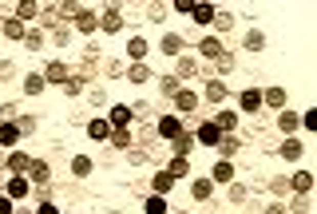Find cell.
Segmentation results:
<instances>
[{
  "mask_svg": "<svg viewBox=\"0 0 317 214\" xmlns=\"http://www.w3.org/2000/svg\"><path fill=\"white\" fill-rule=\"evenodd\" d=\"M198 143H206V147H218V143H222V131H218L214 123H206V127L198 131Z\"/></svg>",
  "mask_w": 317,
  "mask_h": 214,
  "instance_id": "obj_1",
  "label": "cell"
},
{
  "mask_svg": "<svg viewBox=\"0 0 317 214\" xmlns=\"http://www.w3.org/2000/svg\"><path fill=\"white\" fill-rule=\"evenodd\" d=\"M191 16H195L198 24H214V8L210 4H191Z\"/></svg>",
  "mask_w": 317,
  "mask_h": 214,
  "instance_id": "obj_2",
  "label": "cell"
},
{
  "mask_svg": "<svg viewBox=\"0 0 317 214\" xmlns=\"http://www.w3.org/2000/svg\"><path fill=\"white\" fill-rule=\"evenodd\" d=\"M230 179H234V167H230L226 159H218L214 163V183H230Z\"/></svg>",
  "mask_w": 317,
  "mask_h": 214,
  "instance_id": "obj_3",
  "label": "cell"
},
{
  "mask_svg": "<svg viewBox=\"0 0 317 214\" xmlns=\"http://www.w3.org/2000/svg\"><path fill=\"white\" fill-rule=\"evenodd\" d=\"M16 139H20V127H16V123H0V143H4V147H12Z\"/></svg>",
  "mask_w": 317,
  "mask_h": 214,
  "instance_id": "obj_4",
  "label": "cell"
},
{
  "mask_svg": "<svg viewBox=\"0 0 317 214\" xmlns=\"http://www.w3.org/2000/svg\"><path fill=\"white\" fill-rule=\"evenodd\" d=\"M127 119H131V107H111V119H107V123L123 131V127H127Z\"/></svg>",
  "mask_w": 317,
  "mask_h": 214,
  "instance_id": "obj_5",
  "label": "cell"
},
{
  "mask_svg": "<svg viewBox=\"0 0 317 214\" xmlns=\"http://www.w3.org/2000/svg\"><path fill=\"white\" fill-rule=\"evenodd\" d=\"M298 123H302V115H293V111H282V115H278V127H282V131H298Z\"/></svg>",
  "mask_w": 317,
  "mask_h": 214,
  "instance_id": "obj_6",
  "label": "cell"
},
{
  "mask_svg": "<svg viewBox=\"0 0 317 214\" xmlns=\"http://www.w3.org/2000/svg\"><path fill=\"white\" fill-rule=\"evenodd\" d=\"M289 186H293L298 195H305V190L313 186V175H309V170H302V175H293V179H289Z\"/></svg>",
  "mask_w": 317,
  "mask_h": 214,
  "instance_id": "obj_7",
  "label": "cell"
},
{
  "mask_svg": "<svg viewBox=\"0 0 317 214\" xmlns=\"http://www.w3.org/2000/svg\"><path fill=\"white\" fill-rule=\"evenodd\" d=\"M88 135H91V139H107V135H111V123H107V119L88 123Z\"/></svg>",
  "mask_w": 317,
  "mask_h": 214,
  "instance_id": "obj_8",
  "label": "cell"
},
{
  "mask_svg": "<svg viewBox=\"0 0 317 214\" xmlns=\"http://www.w3.org/2000/svg\"><path fill=\"white\" fill-rule=\"evenodd\" d=\"M24 195H28V179H20V175H16L12 183H8V199H24Z\"/></svg>",
  "mask_w": 317,
  "mask_h": 214,
  "instance_id": "obj_9",
  "label": "cell"
},
{
  "mask_svg": "<svg viewBox=\"0 0 317 214\" xmlns=\"http://www.w3.org/2000/svg\"><path fill=\"white\" fill-rule=\"evenodd\" d=\"M214 127H218V131H234V127H238V115H234V111H222V115L214 119Z\"/></svg>",
  "mask_w": 317,
  "mask_h": 214,
  "instance_id": "obj_10",
  "label": "cell"
},
{
  "mask_svg": "<svg viewBox=\"0 0 317 214\" xmlns=\"http://www.w3.org/2000/svg\"><path fill=\"white\" fill-rule=\"evenodd\" d=\"M155 190H159V195H166V190H171V186H175V179H171V170H159V175H155Z\"/></svg>",
  "mask_w": 317,
  "mask_h": 214,
  "instance_id": "obj_11",
  "label": "cell"
},
{
  "mask_svg": "<svg viewBox=\"0 0 317 214\" xmlns=\"http://www.w3.org/2000/svg\"><path fill=\"white\" fill-rule=\"evenodd\" d=\"M159 135H166V139H179V135H182L179 119H163V123H159Z\"/></svg>",
  "mask_w": 317,
  "mask_h": 214,
  "instance_id": "obj_12",
  "label": "cell"
},
{
  "mask_svg": "<svg viewBox=\"0 0 317 214\" xmlns=\"http://www.w3.org/2000/svg\"><path fill=\"white\" fill-rule=\"evenodd\" d=\"M175 103H179V111H195L198 95H195V92H179V95H175Z\"/></svg>",
  "mask_w": 317,
  "mask_h": 214,
  "instance_id": "obj_13",
  "label": "cell"
},
{
  "mask_svg": "<svg viewBox=\"0 0 317 214\" xmlns=\"http://www.w3.org/2000/svg\"><path fill=\"white\" fill-rule=\"evenodd\" d=\"M4 36H12V40H24L28 32H24V24H20V20H4Z\"/></svg>",
  "mask_w": 317,
  "mask_h": 214,
  "instance_id": "obj_14",
  "label": "cell"
},
{
  "mask_svg": "<svg viewBox=\"0 0 317 214\" xmlns=\"http://www.w3.org/2000/svg\"><path fill=\"white\" fill-rule=\"evenodd\" d=\"M99 28H103V32H119V28H123V20H119V12H107L103 20H99Z\"/></svg>",
  "mask_w": 317,
  "mask_h": 214,
  "instance_id": "obj_15",
  "label": "cell"
},
{
  "mask_svg": "<svg viewBox=\"0 0 317 214\" xmlns=\"http://www.w3.org/2000/svg\"><path fill=\"white\" fill-rule=\"evenodd\" d=\"M262 107V92H246L242 95V111H258Z\"/></svg>",
  "mask_w": 317,
  "mask_h": 214,
  "instance_id": "obj_16",
  "label": "cell"
},
{
  "mask_svg": "<svg viewBox=\"0 0 317 214\" xmlns=\"http://www.w3.org/2000/svg\"><path fill=\"white\" fill-rule=\"evenodd\" d=\"M302 143H298V139H286V147H282V155H286V159H302Z\"/></svg>",
  "mask_w": 317,
  "mask_h": 214,
  "instance_id": "obj_17",
  "label": "cell"
},
{
  "mask_svg": "<svg viewBox=\"0 0 317 214\" xmlns=\"http://www.w3.org/2000/svg\"><path fill=\"white\" fill-rule=\"evenodd\" d=\"M262 99H266L270 107H282V103H286V92H282V88H270V92L262 95Z\"/></svg>",
  "mask_w": 317,
  "mask_h": 214,
  "instance_id": "obj_18",
  "label": "cell"
},
{
  "mask_svg": "<svg viewBox=\"0 0 317 214\" xmlns=\"http://www.w3.org/2000/svg\"><path fill=\"white\" fill-rule=\"evenodd\" d=\"M202 56H214V60H218V56H222V44H218V40H202Z\"/></svg>",
  "mask_w": 317,
  "mask_h": 214,
  "instance_id": "obj_19",
  "label": "cell"
},
{
  "mask_svg": "<svg viewBox=\"0 0 317 214\" xmlns=\"http://www.w3.org/2000/svg\"><path fill=\"white\" fill-rule=\"evenodd\" d=\"M48 79H52V83H64V79H68V68H64V63H52V68H48Z\"/></svg>",
  "mask_w": 317,
  "mask_h": 214,
  "instance_id": "obj_20",
  "label": "cell"
},
{
  "mask_svg": "<svg viewBox=\"0 0 317 214\" xmlns=\"http://www.w3.org/2000/svg\"><path fill=\"white\" fill-rule=\"evenodd\" d=\"M24 92H28V95L44 92V76H28V79H24Z\"/></svg>",
  "mask_w": 317,
  "mask_h": 214,
  "instance_id": "obj_21",
  "label": "cell"
},
{
  "mask_svg": "<svg viewBox=\"0 0 317 214\" xmlns=\"http://www.w3.org/2000/svg\"><path fill=\"white\" fill-rule=\"evenodd\" d=\"M72 170H76L79 179H88V175H91V159H83V155H79L76 163H72Z\"/></svg>",
  "mask_w": 317,
  "mask_h": 214,
  "instance_id": "obj_22",
  "label": "cell"
},
{
  "mask_svg": "<svg viewBox=\"0 0 317 214\" xmlns=\"http://www.w3.org/2000/svg\"><path fill=\"white\" fill-rule=\"evenodd\" d=\"M127 52H131V60H143V56H147V40H131Z\"/></svg>",
  "mask_w": 317,
  "mask_h": 214,
  "instance_id": "obj_23",
  "label": "cell"
},
{
  "mask_svg": "<svg viewBox=\"0 0 317 214\" xmlns=\"http://www.w3.org/2000/svg\"><path fill=\"white\" fill-rule=\"evenodd\" d=\"M206 95H210L214 103H222V99H226V88H222V83H218V79H214L210 88H206Z\"/></svg>",
  "mask_w": 317,
  "mask_h": 214,
  "instance_id": "obj_24",
  "label": "cell"
},
{
  "mask_svg": "<svg viewBox=\"0 0 317 214\" xmlns=\"http://www.w3.org/2000/svg\"><path fill=\"white\" fill-rule=\"evenodd\" d=\"M147 214H166V202H163V195H155V199L147 202Z\"/></svg>",
  "mask_w": 317,
  "mask_h": 214,
  "instance_id": "obj_25",
  "label": "cell"
},
{
  "mask_svg": "<svg viewBox=\"0 0 317 214\" xmlns=\"http://www.w3.org/2000/svg\"><path fill=\"white\" fill-rule=\"evenodd\" d=\"M182 175H186V159H175V163H171V179H182Z\"/></svg>",
  "mask_w": 317,
  "mask_h": 214,
  "instance_id": "obj_26",
  "label": "cell"
},
{
  "mask_svg": "<svg viewBox=\"0 0 317 214\" xmlns=\"http://www.w3.org/2000/svg\"><path fill=\"white\" fill-rule=\"evenodd\" d=\"M76 24H79L83 32H95V16H91V12H79V20H76Z\"/></svg>",
  "mask_w": 317,
  "mask_h": 214,
  "instance_id": "obj_27",
  "label": "cell"
},
{
  "mask_svg": "<svg viewBox=\"0 0 317 214\" xmlns=\"http://www.w3.org/2000/svg\"><path fill=\"white\" fill-rule=\"evenodd\" d=\"M8 167H12V170H28V155H12Z\"/></svg>",
  "mask_w": 317,
  "mask_h": 214,
  "instance_id": "obj_28",
  "label": "cell"
},
{
  "mask_svg": "<svg viewBox=\"0 0 317 214\" xmlns=\"http://www.w3.org/2000/svg\"><path fill=\"white\" fill-rule=\"evenodd\" d=\"M163 95H179V79H175V76L163 79Z\"/></svg>",
  "mask_w": 317,
  "mask_h": 214,
  "instance_id": "obj_29",
  "label": "cell"
},
{
  "mask_svg": "<svg viewBox=\"0 0 317 214\" xmlns=\"http://www.w3.org/2000/svg\"><path fill=\"white\" fill-rule=\"evenodd\" d=\"M266 44V36H262V32H250V36H246V48H262Z\"/></svg>",
  "mask_w": 317,
  "mask_h": 214,
  "instance_id": "obj_30",
  "label": "cell"
},
{
  "mask_svg": "<svg viewBox=\"0 0 317 214\" xmlns=\"http://www.w3.org/2000/svg\"><path fill=\"white\" fill-rule=\"evenodd\" d=\"M151 76V72H147V68H143V63H135V68H131V79H135V83H143V79Z\"/></svg>",
  "mask_w": 317,
  "mask_h": 214,
  "instance_id": "obj_31",
  "label": "cell"
},
{
  "mask_svg": "<svg viewBox=\"0 0 317 214\" xmlns=\"http://www.w3.org/2000/svg\"><path fill=\"white\" fill-rule=\"evenodd\" d=\"M179 48H182L179 36H166V40H163V52H179Z\"/></svg>",
  "mask_w": 317,
  "mask_h": 214,
  "instance_id": "obj_32",
  "label": "cell"
},
{
  "mask_svg": "<svg viewBox=\"0 0 317 214\" xmlns=\"http://www.w3.org/2000/svg\"><path fill=\"white\" fill-rule=\"evenodd\" d=\"M24 44H28V48H40V44H44V36H40V32H28V36H24Z\"/></svg>",
  "mask_w": 317,
  "mask_h": 214,
  "instance_id": "obj_33",
  "label": "cell"
},
{
  "mask_svg": "<svg viewBox=\"0 0 317 214\" xmlns=\"http://www.w3.org/2000/svg\"><path fill=\"white\" fill-rule=\"evenodd\" d=\"M32 179H40V183L48 179V167H44V163H32Z\"/></svg>",
  "mask_w": 317,
  "mask_h": 214,
  "instance_id": "obj_34",
  "label": "cell"
},
{
  "mask_svg": "<svg viewBox=\"0 0 317 214\" xmlns=\"http://www.w3.org/2000/svg\"><path fill=\"white\" fill-rule=\"evenodd\" d=\"M28 16H36V4H32V0H24V4H20V20H28Z\"/></svg>",
  "mask_w": 317,
  "mask_h": 214,
  "instance_id": "obj_35",
  "label": "cell"
},
{
  "mask_svg": "<svg viewBox=\"0 0 317 214\" xmlns=\"http://www.w3.org/2000/svg\"><path fill=\"white\" fill-rule=\"evenodd\" d=\"M195 199H210V183H195Z\"/></svg>",
  "mask_w": 317,
  "mask_h": 214,
  "instance_id": "obj_36",
  "label": "cell"
},
{
  "mask_svg": "<svg viewBox=\"0 0 317 214\" xmlns=\"http://www.w3.org/2000/svg\"><path fill=\"white\" fill-rule=\"evenodd\" d=\"M179 76H195V60H182L179 63Z\"/></svg>",
  "mask_w": 317,
  "mask_h": 214,
  "instance_id": "obj_37",
  "label": "cell"
},
{
  "mask_svg": "<svg viewBox=\"0 0 317 214\" xmlns=\"http://www.w3.org/2000/svg\"><path fill=\"white\" fill-rule=\"evenodd\" d=\"M175 147H179V155H186V151H191V139L179 135V139H175Z\"/></svg>",
  "mask_w": 317,
  "mask_h": 214,
  "instance_id": "obj_38",
  "label": "cell"
},
{
  "mask_svg": "<svg viewBox=\"0 0 317 214\" xmlns=\"http://www.w3.org/2000/svg\"><path fill=\"white\" fill-rule=\"evenodd\" d=\"M0 214H12V199H0Z\"/></svg>",
  "mask_w": 317,
  "mask_h": 214,
  "instance_id": "obj_39",
  "label": "cell"
},
{
  "mask_svg": "<svg viewBox=\"0 0 317 214\" xmlns=\"http://www.w3.org/2000/svg\"><path fill=\"white\" fill-rule=\"evenodd\" d=\"M36 214H60V210H56L52 202H44V206H40V210H36Z\"/></svg>",
  "mask_w": 317,
  "mask_h": 214,
  "instance_id": "obj_40",
  "label": "cell"
}]
</instances>
